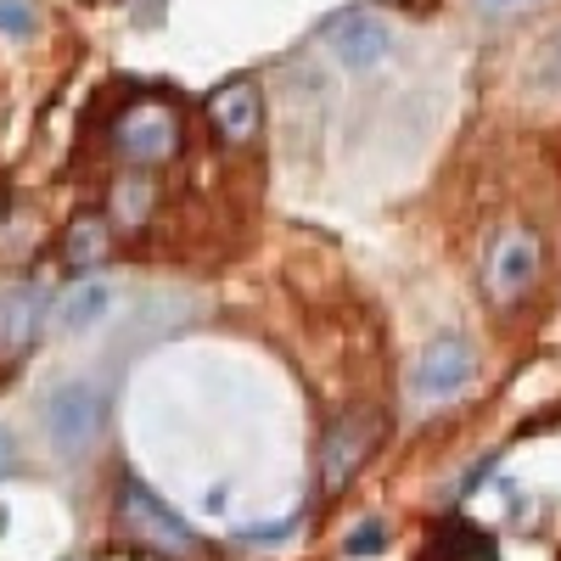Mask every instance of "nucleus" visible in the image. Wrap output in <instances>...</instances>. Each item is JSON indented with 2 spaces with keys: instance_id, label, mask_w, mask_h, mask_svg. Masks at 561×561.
Here are the masks:
<instances>
[{
  "instance_id": "9",
  "label": "nucleus",
  "mask_w": 561,
  "mask_h": 561,
  "mask_svg": "<svg viewBox=\"0 0 561 561\" xmlns=\"http://www.w3.org/2000/svg\"><path fill=\"white\" fill-rule=\"evenodd\" d=\"M415 561H500V545H494L489 528L466 523V517H449V523L427 528V545H421Z\"/></svg>"
},
{
  "instance_id": "5",
  "label": "nucleus",
  "mask_w": 561,
  "mask_h": 561,
  "mask_svg": "<svg viewBox=\"0 0 561 561\" xmlns=\"http://www.w3.org/2000/svg\"><path fill=\"white\" fill-rule=\"evenodd\" d=\"M466 382H472V343H466V337H433L427 354H421L415 370H410V393L427 410L449 404Z\"/></svg>"
},
{
  "instance_id": "10",
  "label": "nucleus",
  "mask_w": 561,
  "mask_h": 561,
  "mask_svg": "<svg viewBox=\"0 0 561 561\" xmlns=\"http://www.w3.org/2000/svg\"><path fill=\"white\" fill-rule=\"evenodd\" d=\"M107 253H113V219L79 214V219L68 225V237H62V264H68L73 275H90V270L107 264Z\"/></svg>"
},
{
  "instance_id": "20",
  "label": "nucleus",
  "mask_w": 561,
  "mask_h": 561,
  "mask_svg": "<svg viewBox=\"0 0 561 561\" xmlns=\"http://www.w3.org/2000/svg\"><path fill=\"white\" fill-rule=\"evenodd\" d=\"M7 208H12V185H7V174H0V219H7Z\"/></svg>"
},
{
  "instance_id": "19",
  "label": "nucleus",
  "mask_w": 561,
  "mask_h": 561,
  "mask_svg": "<svg viewBox=\"0 0 561 561\" xmlns=\"http://www.w3.org/2000/svg\"><path fill=\"white\" fill-rule=\"evenodd\" d=\"M523 7H534V0H478V12H494V18H505V12H523Z\"/></svg>"
},
{
  "instance_id": "17",
  "label": "nucleus",
  "mask_w": 561,
  "mask_h": 561,
  "mask_svg": "<svg viewBox=\"0 0 561 561\" xmlns=\"http://www.w3.org/2000/svg\"><path fill=\"white\" fill-rule=\"evenodd\" d=\"M287 534H298V517H280L275 528H248L242 539H248V545H280Z\"/></svg>"
},
{
  "instance_id": "16",
  "label": "nucleus",
  "mask_w": 561,
  "mask_h": 561,
  "mask_svg": "<svg viewBox=\"0 0 561 561\" xmlns=\"http://www.w3.org/2000/svg\"><path fill=\"white\" fill-rule=\"evenodd\" d=\"M494 472H500V449H494V455H483V460L472 466V472H466V478H460V489H455V500H466V494H478V483H483V478H494Z\"/></svg>"
},
{
  "instance_id": "12",
  "label": "nucleus",
  "mask_w": 561,
  "mask_h": 561,
  "mask_svg": "<svg viewBox=\"0 0 561 561\" xmlns=\"http://www.w3.org/2000/svg\"><path fill=\"white\" fill-rule=\"evenodd\" d=\"M113 314V287L107 280H79V287L57 304V325L62 332H90V325H102Z\"/></svg>"
},
{
  "instance_id": "14",
  "label": "nucleus",
  "mask_w": 561,
  "mask_h": 561,
  "mask_svg": "<svg viewBox=\"0 0 561 561\" xmlns=\"http://www.w3.org/2000/svg\"><path fill=\"white\" fill-rule=\"evenodd\" d=\"M34 28H39L34 0H0V34H7V39H28Z\"/></svg>"
},
{
  "instance_id": "7",
  "label": "nucleus",
  "mask_w": 561,
  "mask_h": 561,
  "mask_svg": "<svg viewBox=\"0 0 561 561\" xmlns=\"http://www.w3.org/2000/svg\"><path fill=\"white\" fill-rule=\"evenodd\" d=\"M320 34H325V45H332V57L343 68H354V73L388 62V51H393V28L377 12H343V18L325 23Z\"/></svg>"
},
{
  "instance_id": "11",
  "label": "nucleus",
  "mask_w": 561,
  "mask_h": 561,
  "mask_svg": "<svg viewBox=\"0 0 561 561\" xmlns=\"http://www.w3.org/2000/svg\"><path fill=\"white\" fill-rule=\"evenodd\" d=\"M45 309H51L45 287H34V280L12 287L7 298H0V337H7L12 348H28L39 337V325H45Z\"/></svg>"
},
{
  "instance_id": "15",
  "label": "nucleus",
  "mask_w": 561,
  "mask_h": 561,
  "mask_svg": "<svg viewBox=\"0 0 561 561\" xmlns=\"http://www.w3.org/2000/svg\"><path fill=\"white\" fill-rule=\"evenodd\" d=\"M343 550H348V556H382V550H388V523H382V517L354 523V534H348Z\"/></svg>"
},
{
  "instance_id": "18",
  "label": "nucleus",
  "mask_w": 561,
  "mask_h": 561,
  "mask_svg": "<svg viewBox=\"0 0 561 561\" xmlns=\"http://www.w3.org/2000/svg\"><path fill=\"white\" fill-rule=\"evenodd\" d=\"M7 472H18V449H12V433L0 427V478H7Z\"/></svg>"
},
{
  "instance_id": "3",
  "label": "nucleus",
  "mask_w": 561,
  "mask_h": 561,
  "mask_svg": "<svg viewBox=\"0 0 561 561\" xmlns=\"http://www.w3.org/2000/svg\"><path fill=\"white\" fill-rule=\"evenodd\" d=\"M39 421H45L51 449L62 460H73V455H84L90 444H96L102 427H107V388L90 382V377H68V382H57L51 393H45Z\"/></svg>"
},
{
  "instance_id": "4",
  "label": "nucleus",
  "mask_w": 561,
  "mask_h": 561,
  "mask_svg": "<svg viewBox=\"0 0 561 561\" xmlns=\"http://www.w3.org/2000/svg\"><path fill=\"white\" fill-rule=\"evenodd\" d=\"M539 270H545V242L534 237L528 225H511V230H500L494 248H489L483 287H489L494 304H517L534 280H539Z\"/></svg>"
},
{
  "instance_id": "6",
  "label": "nucleus",
  "mask_w": 561,
  "mask_h": 561,
  "mask_svg": "<svg viewBox=\"0 0 561 561\" xmlns=\"http://www.w3.org/2000/svg\"><path fill=\"white\" fill-rule=\"evenodd\" d=\"M370 444H377V427L359 415V410H348V415H337L332 427H325V438H320V489L325 494H343V483L365 466V455H370Z\"/></svg>"
},
{
  "instance_id": "1",
  "label": "nucleus",
  "mask_w": 561,
  "mask_h": 561,
  "mask_svg": "<svg viewBox=\"0 0 561 561\" xmlns=\"http://www.w3.org/2000/svg\"><path fill=\"white\" fill-rule=\"evenodd\" d=\"M180 135H185V124H180L174 102H169V96H158V90H140V84H135V96L107 118V140H113V152H118L124 163H135V169H147V163H169V158L180 152Z\"/></svg>"
},
{
  "instance_id": "2",
  "label": "nucleus",
  "mask_w": 561,
  "mask_h": 561,
  "mask_svg": "<svg viewBox=\"0 0 561 561\" xmlns=\"http://www.w3.org/2000/svg\"><path fill=\"white\" fill-rule=\"evenodd\" d=\"M118 534H124L135 550L158 556V561H185V556H197L192 523H185L180 511H169L140 478H118Z\"/></svg>"
},
{
  "instance_id": "8",
  "label": "nucleus",
  "mask_w": 561,
  "mask_h": 561,
  "mask_svg": "<svg viewBox=\"0 0 561 561\" xmlns=\"http://www.w3.org/2000/svg\"><path fill=\"white\" fill-rule=\"evenodd\" d=\"M208 124H214L219 140H230V147H248V140L259 135V124H264V96H259V84H253V79L219 84L214 96H208Z\"/></svg>"
},
{
  "instance_id": "13",
  "label": "nucleus",
  "mask_w": 561,
  "mask_h": 561,
  "mask_svg": "<svg viewBox=\"0 0 561 561\" xmlns=\"http://www.w3.org/2000/svg\"><path fill=\"white\" fill-rule=\"evenodd\" d=\"M152 203H158V185H152L147 174H124V180L113 185V197H107L113 225H124V230H140V225H147Z\"/></svg>"
}]
</instances>
